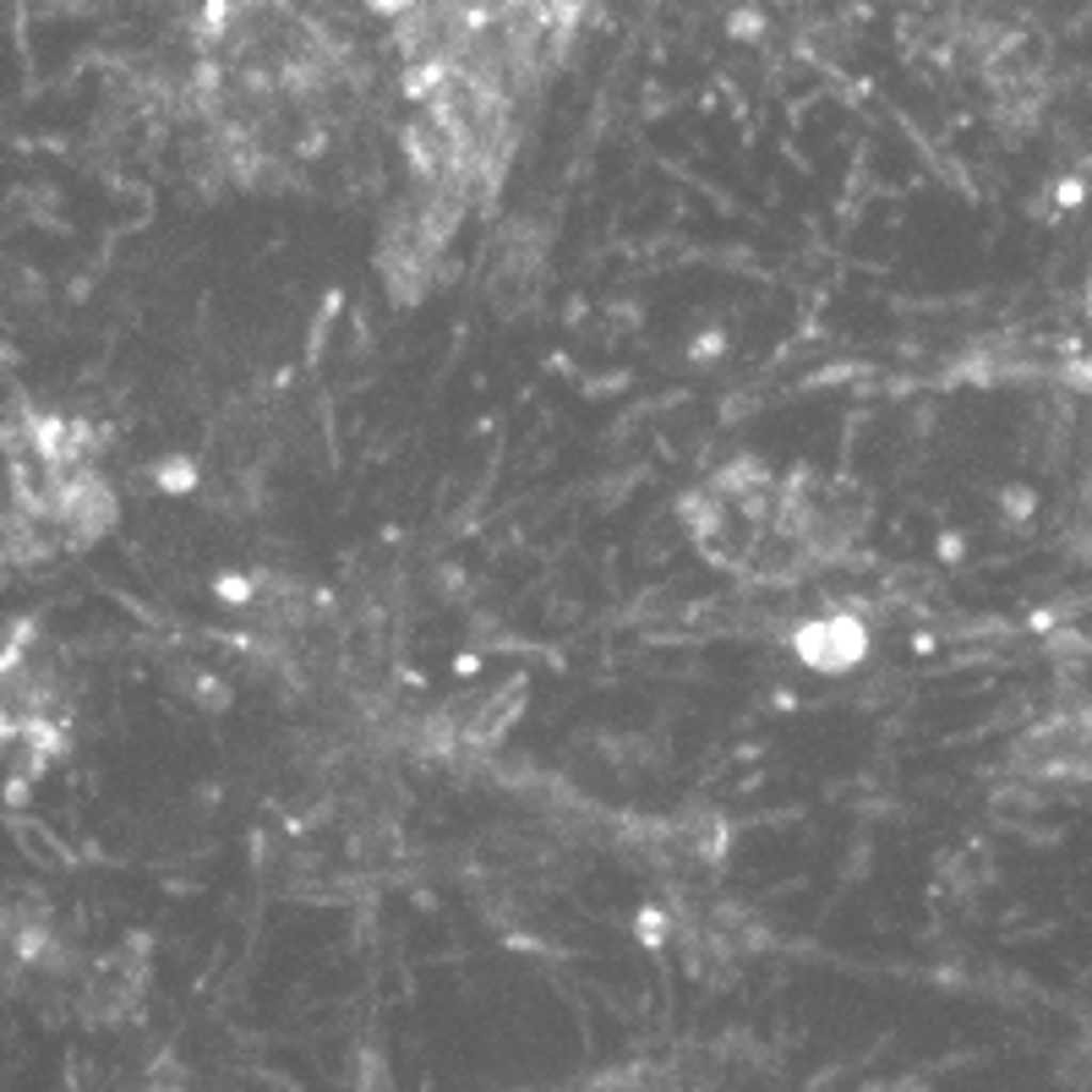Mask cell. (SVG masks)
<instances>
[{"label": "cell", "mask_w": 1092, "mask_h": 1092, "mask_svg": "<svg viewBox=\"0 0 1092 1092\" xmlns=\"http://www.w3.org/2000/svg\"><path fill=\"white\" fill-rule=\"evenodd\" d=\"M727 33H732V38H759V33H765V22H759V12H732V17H727Z\"/></svg>", "instance_id": "6da1fadb"}, {"label": "cell", "mask_w": 1092, "mask_h": 1092, "mask_svg": "<svg viewBox=\"0 0 1092 1092\" xmlns=\"http://www.w3.org/2000/svg\"><path fill=\"white\" fill-rule=\"evenodd\" d=\"M366 6H371L377 17H394V22H399V17H410V12L421 6V0H366Z\"/></svg>", "instance_id": "7a4b0ae2"}]
</instances>
